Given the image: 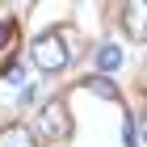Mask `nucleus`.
<instances>
[{"label":"nucleus","instance_id":"2","mask_svg":"<svg viewBox=\"0 0 147 147\" xmlns=\"http://www.w3.org/2000/svg\"><path fill=\"white\" fill-rule=\"evenodd\" d=\"M38 130H42L46 139H67L71 135V113H67V105L59 101V97H51V101L38 109Z\"/></svg>","mask_w":147,"mask_h":147},{"label":"nucleus","instance_id":"8","mask_svg":"<svg viewBox=\"0 0 147 147\" xmlns=\"http://www.w3.org/2000/svg\"><path fill=\"white\" fill-rule=\"evenodd\" d=\"M143 139H147V113H143Z\"/></svg>","mask_w":147,"mask_h":147},{"label":"nucleus","instance_id":"5","mask_svg":"<svg viewBox=\"0 0 147 147\" xmlns=\"http://www.w3.org/2000/svg\"><path fill=\"white\" fill-rule=\"evenodd\" d=\"M118 63H122V51L105 42L101 51H97V67H101V71H113V67H118Z\"/></svg>","mask_w":147,"mask_h":147},{"label":"nucleus","instance_id":"4","mask_svg":"<svg viewBox=\"0 0 147 147\" xmlns=\"http://www.w3.org/2000/svg\"><path fill=\"white\" fill-rule=\"evenodd\" d=\"M0 147H38L34 143V130L21 122H9L4 130H0Z\"/></svg>","mask_w":147,"mask_h":147},{"label":"nucleus","instance_id":"7","mask_svg":"<svg viewBox=\"0 0 147 147\" xmlns=\"http://www.w3.org/2000/svg\"><path fill=\"white\" fill-rule=\"evenodd\" d=\"M13 51L17 46H0V71H13Z\"/></svg>","mask_w":147,"mask_h":147},{"label":"nucleus","instance_id":"6","mask_svg":"<svg viewBox=\"0 0 147 147\" xmlns=\"http://www.w3.org/2000/svg\"><path fill=\"white\" fill-rule=\"evenodd\" d=\"M84 88H92V92H101V97H109V101H118V88H113V80H105V76H88Z\"/></svg>","mask_w":147,"mask_h":147},{"label":"nucleus","instance_id":"3","mask_svg":"<svg viewBox=\"0 0 147 147\" xmlns=\"http://www.w3.org/2000/svg\"><path fill=\"white\" fill-rule=\"evenodd\" d=\"M122 25L135 42H147V0H130L122 9Z\"/></svg>","mask_w":147,"mask_h":147},{"label":"nucleus","instance_id":"1","mask_svg":"<svg viewBox=\"0 0 147 147\" xmlns=\"http://www.w3.org/2000/svg\"><path fill=\"white\" fill-rule=\"evenodd\" d=\"M71 55H76V34L71 30H46L30 42V59H34L38 71H63Z\"/></svg>","mask_w":147,"mask_h":147}]
</instances>
